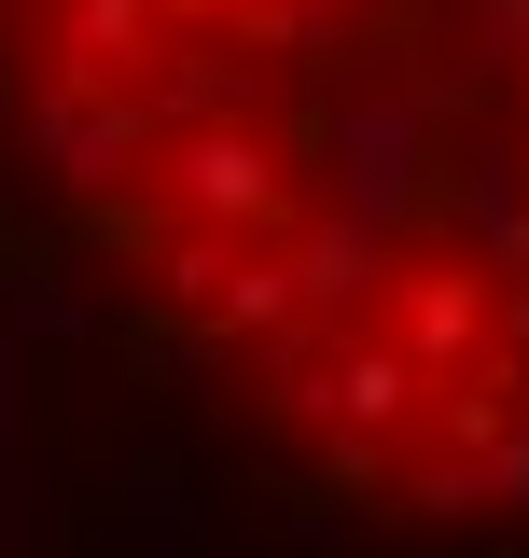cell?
<instances>
[{"label": "cell", "instance_id": "cell-1", "mask_svg": "<svg viewBox=\"0 0 529 558\" xmlns=\"http://www.w3.org/2000/svg\"><path fill=\"white\" fill-rule=\"evenodd\" d=\"M14 336H57V349H84V336H112V307H98L84 279H14Z\"/></svg>", "mask_w": 529, "mask_h": 558}, {"label": "cell", "instance_id": "cell-2", "mask_svg": "<svg viewBox=\"0 0 529 558\" xmlns=\"http://www.w3.org/2000/svg\"><path fill=\"white\" fill-rule=\"evenodd\" d=\"M126 517H139V531H196V488H182V461H126Z\"/></svg>", "mask_w": 529, "mask_h": 558}, {"label": "cell", "instance_id": "cell-3", "mask_svg": "<svg viewBox=\"0 0 529 558\" xmlns=\"http://www.w3.org/2000/svg\"><path fill=\"white\" fill-rule=\"evenodd\" d=\"M0 475H14V322H0Z\"/></svg>", "mask_w": 529, "mask_h": 558}, {"label": "cell", "instance_id": "cell-4", "mask_svg": "<svg viewBox=\"0 0 529 558\" xmlns=\"http://www.w3.org/2000/svg\"><path fill=\"white\" fill-rule=\"evenodd\" d=\"M14 98H28V84H14V28H0V112H14Z\"/></svg>", "mask_w": 529, "mask_h": 558}]
</instances>
